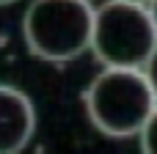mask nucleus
<instances>
[{"label": "nucleus", "instance_id": "f257e3e1", "mask_svg": "<svg viewBox=\"0 0 157 154\" xmlns=\"http://www.w3.org/2000/svg\"><path fill=\"white\" fill-rule=\"evenodd\" d=\"M86 113L91 124L110 138L138 135L157 107V96L135 66H105L86 88Z\"/></svg>", "mask_w": 157, "mask_h": 154}, {"label": "nucleus", "instance_id": "6e6552de", "mask_svg": "<svg viewBox=\"0 0 157 154\" xmlns=\"http://www.w3.org/2000/svg\"><path fill=\"white\" fill-rule=\"evenodd\" d=\"M132 3H144V6H149V0H132Z\"/></svg>", "mask_w": 157, "mask_h": 154}, {"label": "nucleus", "instance_id": "7ed1b4c3", "mask_svg": "<svg viewBox=\"0 0 157 154\" xmlns=\"http://www.w3.org/2000/svg\"><path fill=\"white\" fill-rule=\"evenodd\" d=\"M91 50L105 66H135L144 69L157 50V28L149 6L132 0H108L94 8Z\"/></svg>", "mask_w": 157, "mask_h": 154}, {"label": "nucleus", "instance_id": "1a4fd4ad", "mask_svg": "<svg viewBox=\"0 0 157 154\" xmlns=\"http://www.w3.org/2000/svg\"><path fill=\"white\" fill-rule=\"evenodd\" d=\"M8 3H14V0H0V6H8Z\"/></svg>", "mask_w": 157, "mask_h": 154}, {"label": "nucleus", "instance_id": "0eeeda50", "mask_svg": "<svg viewBox=\"0 0 157 154\" xmlns=\"http://www.w3.org/2000/svg\"><path fill=\"white\" fill-rule=\"evenodd\" d=\"M149 14L155 19V28H157V0H149Z\"/></svg>", "mask_w": 157, "mask_h": 154}, {"label": "nucleus", "instance_id": "39448f33", "mask_svg": "<svg viewBox=\"0 0 157 154\" xmlns=\"http://www.w3.org/2000/svg\"><path fill=\"white\" fill-rule=\"evenodd\" d=\"M138 135H141V154H157V107L152 110Z\"/></svg>", "mask_w": 157, "mask_h": 154}, {"label": "nucleus", "instance_id": "f03ea898", "mask_svg": "<svg viewBox=\"0 0 157 154\" xmlns=\"http://www.w3.org/2000/svg\"><path fill=\"white\" fill-rule=\"evenodd\" d=\"M28 50L41 61H75L91 50L94 8L88 0H33L22 19Z\"/></svg>", "mask_w": 157, "mask_h": 154}, {"label": "nucleus", "instance_id": "423d86ee", "mask_svg": "<svg viewBox=\"0 0 157 154\" xmlns=\"http://www.w3.org/2000/svg\"><path fill=\"white\" fill-rule=\"evenodd\" d=\"M144 74H146V80H149V85H152V91H155V96H157V50L149 55V61L144 63Z\"/></svg>", "mask_w": 157, "mask_h": 154}, {"label": "nucleus", "instance_id": "20e7f679", "mask_svg": "<svg viewBox=\"0 0 157 154\" xmlns=\"http://www.w3.org/2000/svg\"><path fill=\"white\" fill-rule=\"evenodd\" d=\"M36 132V107L28 94L0 83V154H19Z\"/></svg>", "mask_w": 157, "mask_h": 154}]
</instances>
